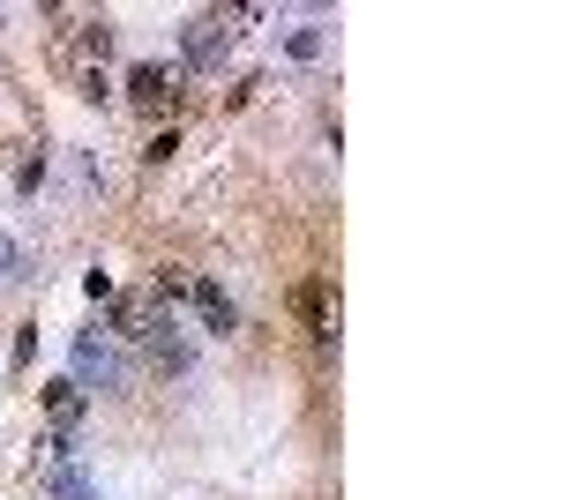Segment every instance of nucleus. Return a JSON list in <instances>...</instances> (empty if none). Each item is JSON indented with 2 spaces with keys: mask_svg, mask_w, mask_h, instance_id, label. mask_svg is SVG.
<instances>
[{
  "mask_svg": "<svg viewBox=\"0 0 561 500\" xmlns=\"http://www.w3.org/2000/svg\"><path fill=\"white\" fill-rule=\"evenodd\" d=\"M0 277H8V284H15V277H31V254L15 247L8 232H0Z\"/></svg>",
  "mask_w": 561,
  "mask_h": 500,
  "instance_id": "9d476101",
  "label": "nucleus"
},
{
  "mask_svg": "<svg viewBox=\"0 0 561 500\" xmlns=\"http://www.w3.org/2000/svg\"><path fill=\"white\" fill-rule=\"evenodd\" d=\"M158 322H165V299L150 292V284H142V292H113V322H105V329L121 336V344H150Z\"/></svg>",
  "mask_w": 561,
  "mask_h": 500,
  "instance_id": "20e7f679",
  "label": "nucleus"
},
{
  "mask_svg": "<svg viewBox=\"0 0 561 500\" xmlns=\"http://www.w3.org/2000/svg\"><path fill=\"white\" fill-rule=\"evenodd\" d=\"M45 179V150H31V158H23V165H15V187H23V195H31V187H38Z\"/></svg>",
  "mask_w": 561,
  "mask_h": 500,
  "instance_id": "9b49d317",
  "label": "nucleus"
},
{
  "mask_svg": "<svg viewBox=\"0 0 561 500\" xmlns=\"http://www.w3.org/2000/svg\"><path fill=\"white\" fill-rule=\"evenodd\" d=\"M128 105L142 113V120L180 113V68H173V60H135V68H128Z\"/></svg>",
  "mask_w": 561,
  "mask_h": 500,
  "instance_id": "f03ea898",
  "label": "nucleus"
},
{
  "mask_svg": "<svg viewBox=\"0 0 561 500\" xmlns=\"http://www.w3.org/2000/svg\"><path fill=\"white\" fill-rule=\"evenodd\" d=\"M187 306H195V322H203V329L210 336H232L240 329V306H232V292H225V284H217V277H187Z\"/></svg>",
  "mask_w": 561,
  "mask_h": 500,
  "instance_id": "39448f33",
  "label": "nucleus"
},
{
  "mask_svg": "<svg viewBox=\"0 0 561 500\" xmlns=\"http://www.w3.org/2000/svg\"><path fill=\"white\" fill-rule=\"evenodd\" d=\"M322 31H330V23H322V15H307L300 31L285 38V53H293V60H322V45H330V38H322Z\"/></svg>",
  "mask_w": 561,
  "mask_h": 500,
  "instance_id": "1a4fd4ad",
  "label": "nucleus"
},
{
  "mask_svg": "<svg viewBox=\"0 0 561 500\" xmlns=\"http://www.w3.org/2000/svg\"><path fill=\"white\" fill-rule=\"evenodd\" d=\"M83 292L98 299V306H113V277H105V269H90V277H83Z\"/></svg>",
  "mask_w": 561,
  "mask_h": 500,
  "instance_id": "ddd939ff",
  "label": "nucleus"
},
{
  "mask_svg": "<svg viewBox=\"0 0 561 500\" xmlns=\"http://www.w3.org/2000/svg\"><path fill=\"white\" fill-rule=\"evenodd\" d=\"M173 150H180V135H173V127H158V135H150V150H142V158H150V165H165V158H173Z\"/></svg>",
  "mask_w": 561,
  "mask_h": 500,
  "instance_id": "f8f14e48",
  "label": "nucleus"
},
{
  "mask_svg": "<svg viewBox=\"0 0 561 500\" xmlns=\"http://www.w3.org/2000/svg\"><path fill=\"white\" fill-rule=\"evenodd\" d=\"M240 23H255V8H210V15H195L187 23V38H180V75L195 68V75H210V68H225L232 60V38H240Z\"/></svg>",
  "mask_w": 561,
  "mask_h": 500,
  "instance_id": "f257e3e1",
  "label": "nucleus"
},
{
  "mask_svg": "<svg viewBox=\"0 0 561 500\" xmlns=\"http://www.w3.org/2000/svg\"><path fill=\"white\" fill-rule=\"evenodd\" d=\"M142 367H150L158 381H180L187 367H195V344H187V336L173 329V314H165V322L150 329V344H142Z\"/></svg>",
  "mask_w": 561,
  "mask_h": 500,
  "instance_id": "423d86ee",
  "label": "nucleus"
},
{
  "mask_svg": "<svg viewBox=\"0 0 561 500\" xmlns=\"http://www.w3.org/2000/svg\"><path fill=\"white\" fill-rule=\"evenodd\" d=\"M68 381H76V388H90V381H98V388H121V381H128V359L105 344V329H83L76 336V374Z\"/></svg>",
  "mask_w": 561,
  "mask_h": 500,
  "instance_id": "7ed1b4c3",
  "label": "nucleus"
},
{
  "mask_svg": "<svg viewBox=\"0 0 561 500\" xmlns=\"http://www.w3.org/2000/svg\"><path fill=\"white\" fill-rule=\"evenodd\" d=\"M293 314H300V329L330 351V329H337V292H330V277H307L300 292H293Z\"/></svg>",
  "mask_w": 561,
  "mask_h": 500,
  "instance_id": "0eeeda50",
  "label": "nucleus"
},
{
  "mask_svg": "<svg viewBox=\"0 0 561 500\" xmlns=\"http://www.w3.org/2000/svg\"><path fill=\"white\" fill-rule=\"evenodd\" d=\"M53 500H90V486H83V470L76 463H45V478H38Z\"/></svg>",
  "mask_w": 561,
  "mask_h": 500,
  "instance_id": "6e6552de",
  "label": "nucleus"
}]
</instances>
